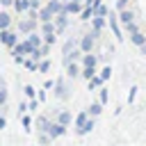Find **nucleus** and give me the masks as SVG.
Masks as SVG:
<instances>
[{
	"mask_svg": "<svg viewBox=\"0 0 146 146\" xmlns=\"http://www.w3.org/2000/svg\"><path fill=\"white\" fill-rule=\"evenodd\" d=\"M0 43L7 46V48H14V46L18 43V34L11 32L9 27H7V30H0Z\"/></svg>",
	"mask_w": 146,
	"mask_h": 146,
	"instance_id": "nucleus-1",
	"label": "nucleus"
},
{
	"mask_svg": "<svg viewBox=\"0 0 146 146\" xmlns=\"http://www.w3.org/2000/svg\"><path fill=\"white\" fill-rule=\"evenodd\" d=\"M11 50H14V52H11L14 57H25V55H32V50H34V48H32V46H30V41L25 39L23 43H16Z\"/></svg>",
	"mask_w": 146,
	"mask_h": 146,
	"instance_id": "nucleus-2",
	"label": "nucleus"
},
{
	"mask_svg": "<svg viewBox=\"0 0 146 146\" xmlns=\"http://www.w3.org/2000/svg\"><path fill=\"white\" fill-rule=\"evenodd\" d=\"M68 91H71V89H68V87L64 84V80H62V78H59V80H55V96H57V98H62V100H66V98L71 96Z\"/></svg>",
	"mask_w": 146,
	"mask_h": 146,
	"instance_id": "nucleus-3",
	"label": "nucleus"
},
{
	"mask_svg": "<svg viewBox=\"0 0 146 146\" xmlns=\"http://www.w3.org/2000/svg\"><path fill=\"white\" fill-rule=\"evenodd\" d=\"M34 30H36V18H32V16L18 23V32H25V34H30V32H34Z\"/></svg>",
	"mask_w": 146,
	"mask_h": 146,
	"instance_id": "nucleus-4",
	"label": "nucleus"
},
{
	"mask_svg": "<svg viewBox=\"0 0 146 146\" xmlns=\"http://www.w3.org/2000/svg\"><path fill=\"white\" fill-rule=\"evenodd\" d=\"M64 132H66V125H64V123H59V121H57V123H50V125H48V135H50L52 139L62 137Z\"/></svg>",
	"mask_w": 146,
	"mask_h": 146,
	"instance_id": "nucleus-5",
	"label": "nucleus"
},
{
	"mask_svg": "<svg viewBox=\"0 0 146 146\" xmlns=\"http://www.w3.org/2000/svg\"><path fill=\"white\" fill-rule=\"evenodd\" d=\"M94 39H96V36H94L91 32L84 34V36L80 39V50H82V52H91V48H94Z\"/></svg>",
	"mask_w": 146,
	"mask_h": 146,
	"instance_id": "nucleus-6",
	"label": "nucleus"
},
{
	"mask_svg": "<svg viewBox=\"0 0 146 146\" xmlns=\"http://www.w3.org/2000/svg\"><path fill=\"white\" fill-rule=\"evenodd\" d=\"M84 7H82V2H78V0H68V2H64V11L66 14H80Z\"/></svg>",
	"mask_w": 146,
	"mask_h": 146,
	"instance_id": "nucleus-7",
	"label": "nucleus"
},
{
	"mask_svg": "<svg viewBox=\"0 0 146 146\" xmlns=\"http://www.w3.org/2000/svg\"><path fill=\"white\" fill-rule=\"evenodd\" d=\"M66 25H68V14H66V11L57 14V16H55V27H57V34H59V32H62Z\"/></svg>",
	"mask_w": 146,
	"mask_h": 146,
	"instance_id": "nucleus-8",
	"label": "nucleus"
},
{
	"mask_svg": "<svg viewBox=\"0 0 146 146\" xmlns=\"http://www.w3.org/2000/svg\"><path fill=\"white\" fill-rule=\"evenodd\" d=\"M36 18H39L41 23H48V21H55V14H52L48 7H41V9L36 11Z\"/></svg>",
	"mask_w": 146,
	"mask_h": 146,
	"instance_id": "nucleus-9",
	"label": "nucleus"
},
{
	"mask_svg": "<svg viewBox=\"0 0 146 146\" xmlns=\"http://www.w3.org/2000/svg\"><path fill=\"white\" fill-rule=\"evenodd\" d=\"M64 64H66V75H68V78H78V75L82 73V71H80V66H78L73 59H68V62H64Z\"/></svg>",
	"mask_w": 146,
	"mask_h": 146,
	"instance_id": "nucleus-10",
	"label": "nucleus"
},
{
	"mask_svg": "<svg viewBox=\"0 0 146 146\" xmlns=\"http://www.w3.org/2000/svg\"><path fill=\"white\" fill-rule=\"evenodd\" d=\"M34 125H36V132H48V125H50V121H48L43 114H39V116H36V121H34Z\"/></svg>",
	"mask_w": 146,
	"mask_h": 146,
	"instance_id": "nucleus-11",
	"label": "nucleus"
},
{
	"mask_svg": "<svg viewBox=\"0 0 146 146\" xmlns=\"http://www.w3.org/2000/svg\"><path fill=\"white\" fill-rule=\"evenodd\" d=\"M48 9L57 16V14H62V11H64V2H62V0H50V2H48Z\"/></svg>",
	"mask_w": 146,
	"mask_h": 146,
	"instance_id": "nucleus-12",
	"label": "nucleus"
},
{
	"mask_svg": "<svg viewBox=\"0 0 146 146\" xmlns=\"http://www.w3.org/2000/svg\"><path fill=\"white\" fill-rule=\"evenodd\" d=\"M14 9H16L18 14L30 11V0H14Z\"/></svg>",
	"mask_w": 146,
	"mask_h": 146,
	"instance_id": "nucleus-13",
	"label": "nucleus"
},
{
	"mask_svg": "<svg viewBox=\"0 0 146 146\" xmlns=\"http://www.w3.org/2000/svg\"><path fill=\"white\" fill-rule=\"evenodd\" d=\"M130 41H132L135 46H139V48H141V46L146 43V36H144L141 32H132V34H130Z\"/></svg>",
	"mask_w": 146,
	"mask_h": 146,
	"instance_id": "nucleus-14",
	"label": "nucleus"
},
{
	"mask_svg": "<svg viewBox=\"0 0 146 146\" xmlns=\"http://www.w3.org/2000/svg\"><path fill=\"white\" fill-rule=\"evenodd\" d=\"M110 27H112V32H114V36H116V39H121V30H119V23H116V16H112V14H110Z\"/></svg>",
	"mask_w": 146,
	"mask_h": 146,
	"instance_id": "nucleus-15",
	"label": "nucleus"
},
{
	"mask_svg": "<svg viewBox=\"0 0 146 146\" xmlns=\"http://www.w3.org/2000/svg\"><path fill=\"white\" fill-rule=\"evenodd\" d=\"M27 41H30L32 48H39V46H41V36H39L36 32H30V34H27Z\"/></svg>",
	"mask_w": 146,
	"mask_h": 146,
	"instance_id": "nucleus-16",
	"label": "nucleus"
},
{
	"mask_svg": "<svg viewBox=\"0 0 146 146\" xmlns=\"http://www.w3.org/2000/svg\"><path fill=\"white\" fill-rule=\"evenodd\" d=\"M11 25V18H9V14L7 11H0V30H7Z\"/></svg>",
	"mask_w": 146,
	"mask_h": 146,
	"instance_id": "nucleus-17",
	"label": "nucleus"
},
{
	"mask_svg": "<svg viewBox=\"0 0 146 146\" xmlns=\"http://www.w3.org/2000/svg\"><path fill=\"white\" fill-rule=\"evenodd\" d=\"M91 128H94V119H87V121H84V125H82V128H78V135H87V132H91Z\"/></svg>",
	"mask_w": 146,
	"mask_h": 146,
	"instance_id": "nucleus-18",
	"label": "nucleus"
},
{
	"mask_svg": "<svg viewBox=\"0 0 146 146\" xmlns=\"http://www.w3.org/2000/svg\"><path fill=\"white\" fill-rule=\"evenodd\" d=\"M80 75H82V78H87V80H91V78L96 75V66H84Z\"/></svg>",
	"mask_w": 146,
	"mask_h": 146,
	"instance_id": "nucleus-19",
	"label": "nucleus"
},
{
	"mask_svg": "<svg viewBox=\"0 0 146 146\" xmlns=\"http://www.w3.org/2000/svg\"><path fill=\"white\" fill-rule=\"evenodd\" d=\"M100 110H103V103H91V107H89L87 112H89V116H98Z\"/></svg>",
	"mask_w": 146,
	"mask_h": 146,
	"instance_id": "nucleus-20",
	"label": "nucleus"
},
{
	"mask_svg": "<svg viewBox=\"0 0 146 146\" xmlns=\"http://www.w3.org/2000/svg\"><path fill=\"white\" fill-rule=\"evenodd\" d=\"M57 121H59V123H64V125H68V123H71V112L62 110V112H59V116H57Z\"/></svg>",
	"mask_w": 146,
	"mask_h": 146,
	"instance_id": "nucleus-21",
	"label": "nucleus"
},
{
	"mask_svg": "<svg viewBox=\"0 0 146 146\" xmlns=\"http://www.w3.org/2000/svg\"><path fill=\"white\" fill-rule=\"evenodd\" d=\"M87 119H89V112H80V114L75 116V128H82Z\"/></svg>",
	"mask_w": 146,
	"mask_h": 146,
	"instance_id": "nucleus-22",
	"label": "nucleus"
},
{
	"mask_svg": "<svg viewBox=\"0 0 146 146\" xmlns=\"http://www.w3.org/2000/svg\"><path fill=\"white\" fill-rule=\"evenodd\" d=\"M41 32H43V34H50V32H57V27H55V23H52V21H48V23H43V25H41Z\"/></svg>",
	"mask_w": 146,
	"mask_h": 146,
	"instance_id": "nucleus-23",
	"label": "nucleus"
},
{
	"mask_svg": "<svg viewBox=\"0 0 146 146\" xmlns=\"http://www.w3.org/2000/svg\"><path fill=\"white\" fill-rule=\"evenodd\" d=\"M94 16H103V18H105V16H107V7H105V5L94 7Z\"/></svg>",
	"mask_w": 146,
	"mask_h": 146,
	"instance_id": "nucleus-24",
	"label": "nucleus"
},
{
	"mask_svg": "<svg viewBox=\"0 0 146 146\" xmlns=\"http://www.w3.org/2000/svg\"><path fill=\"white\" fill-rule=\"evenodd\" d=\"M121 23H123V25L132 23V14H130V11H125V9H121Z\"/></svg>",
	"mask_w": 146,
	"mask_h": 146,
	"instance_id": "nucleus-25",
	"label": "nucleus"
},
{
	"mask_svg": "<svg viewBox=\"0 0 146 146\" xmlns=\"http://www.w3.org/2000/svg\"><path fill=\"white\" fill-rule=\"evenodd\" d=\"M82 64H84V66H96V57H94V55H89V52H87V55H84V57H82Z\"/></svg>",
	"mask_w": 146,
	"mask_h": 146,
	"instance_id": "nucleus-26",
	"label": "nucleus"
},
{
	"mask_svg": "<svg viewBox=\"0 0 146 146\" xmlns=\"http://www.w3.org/2000/svg\"><path fill=\"white\" fill-rule=\"evenodd\" d=\"M103 84V78L100 75H94L91 80H89V89H96V87H100Z\"/></svg>",
	"mask_w": 146,
	"mask_h": 146,
	"instance_id": "nucleus-27",
	"label": "nucleus"
},
{
	"mask_svg": "<svg viewBox=\"0 0 146 146\" xmlns=\"http://www.w3.org/2000/svg\"><path fill=\"white\" fill-rule=\"evenodd\" d=\"M55 39H57V32H50V34H43V41H46V43H50V46L55 43Z\"/></svg>",
	"mask_w": 146,
	"mask_h": 146,
	"instance_id": "nucleus-28",
	"label": "nucleus"
},
{
	"mask_svg": "<svg viewBox=\"0 0 146 146\" xmlns=\"http://www.w3.org/2000/svg\"><path fill=\"white\" fill-rule=\"evenodd\" d=\"M73 48H75V41H73V39H68V41L64 43V55H68V52H71Z\"/></svg>",
	"mask_w": 146,
	"mask_h": 146,
	"instance_id": "nucleus-29",
	"label": "nucleus"
},
{
	"mask_svg": "<svg viewBox=\"0 0 146 146\" xmlns=\"http://www.w3.org/2000/svg\"><path fill=\"white\" fill-rule=\"evenodd\" d=\"M39 71H41V73L50 71V59H43V62H39Z\"/></svg>",
	"mask_w": 146,
	"mask_h": 146,
	"instance_id": "nucleus-30",
	"label": "nucleus"
},
{
	"mask_svg": "<svg viewBox=\"0 0 146 146\" xmlns=\"http://www.w3.org/2000/svg\"><path fill=\"white\" fill-rule=\"evenodd\" d=\"M100 27H103V16H94V30L100 32Z\"/></svg>",
	"mask_w": 146,
	"mask_h": 146,
	"instance_id": "nucleus-31",
	"label": "nucleus"
},
{
	"mask_svg": "<svg viewBox=\"0 0 146 146\" xmlns=\"http://www.w3.org/2000/svg\"><path fill=\"white\" fill-rule=\"evenodd\" d=\"M5 105H7V89L2 87L0 89V107H5Z\"/></svg>",
	"mask_w": 146,
	"mask_h": 146,
	"instance_id": "nucleus-32",
	"label": "nucleus"
},
{
	"mask_svg": "<svg viewBox=\"0 0 146 146\" xmlns=\"http://www.w3.org/2000/svg\"><path fill=\"white\" fill-rule=\"evenodd\" d=\"M110 75H112V68H110V66H105V68L100 71V78H103V80H110Z\"/></svg>",
	"mask_w": 146,
	"mask_h": 146,
	"instance_id": "nucleus-33",
	"label": "nucleus"
},
{
	"mask_svg": "<svg viewBox=\"0 0 146 146\" xmlns=\"http://www.w3.org/2000/svg\"><path fill=\"white\" fill-rule=\"evenodd\" d=\"M23 91H25V96H27V98H34V94H36V91H34V87H30V84H25V89H23Z\"/></svg>",
	"mask_w": 146,
	"mask_h": 146,
	"instance_id": "nucleus-34",
	"label": "nucleus"
},
{
	"mask_svg": "<svg viewBox=\"0 0 146 146\" xmlns=\"http://www.w3.org/2000/svg\"><path fill=\"white\" fill-rule=\"evenodd\" d=\"M30 9H32V11H39V9H41V2H39V0H30Z\"/></svg>",
	"mask_w": 146,
	"mask_h": 146,
	"instance_id": "nucleus-35",
	"label": "nucleus"
},
{
	"mask_svg": "<svg viewBox=\"0 0 146 146\" xmlns=\"http://www.w3.org/2000/svg\"><path fill=\"white\" fill-rule=\"evenodd\" d=\"M30 125H32V119H30V116H23V128L30 130Z\"/></svg>",
	"mask_w": 146,
	"mask_h": 146,
	"instance_id": "nucleus-36",
	"label": "nucleus"
},
{
	"mask_svg": "<svg viewBox=\"0 0 146 146\" xmlns=\"http://www.w3.org/2000/svg\"><path fill=\"white\" fill-rule=\"evenodd\" d=\"M135 94H137V87H132V89H130V94H128V103H132V100H135Z\"/></svg>",
	"mask_w": 146,
	"mask_h": 146,
	"instance_id": "nucleus-37",
	"label": "nucleus"
},
{
	"mask_svg": "<svg viewBox=\"0 0 146 146\" xmlns=\"http://www.w3.org/2000/svg\"><path fill=\"white\" fill-rule=\"evenodd\" d=\"M27 105H30V110H32V112H36V110H39V103H36V100H34V98H32V100H30V103H27Z\"/></svg>",
	"mask_w": 146,
	"mask_h": 146,
	"instance_id": "nucleus-38",
	"label": "nucleus"
},
{
	"mask_svg": "<svg viewBox=\"0 0 146 146\" xmlns=\"http://www.w3.org/2000/svg\"><path fill=\"white\" fill-rule=\"evenodd\" d=\"M125 30L132 34V32H137V25H135V23H128V25H125Z\"/></svg>",
	"mask_w": 146,
	"mask_h": 146,
	"instance_id": "nucleus-39",
	"label": "nucleus"
},
{
	"mask_svg": "<svg viewBox=\"0 0 146 146\" xmlns=\"http://www.w3.org/2000/svg\"><path fill=\"white\" fill-rule=\"evenodd\" d=\"M100 103H107V89H100Z\"/></svg>",
	"mask_w": 146,
	"mask_h": 146,
	"instance_id": "nucleus-40",
	"label": "nucleus"
},
{
	"mask_svg": "<svg viewBox=\"0 0 146 146\" xmlns=\"http://www.w3.org/2000/svg\"><path fill=\"white\" fill-rule=\"evenodd\" d=\"M25 110H30V105H27V103H21V105H18V112H25Z\"/></svg>",
	"mask_w": 146,
	"mask_h": 146,
	"instance_id": "nucleus-41",
	"label": "nucleus"
},
{
	"mask_svg": "<svg viewBox=\"0 0 146 146\" xmlns=\"http://www.w3.org/2000/svg\"><path fill=\"white\" fill-rule=\"evenodd\" d=\"M0 5H5V7H9V5H14V0H0Z\"/></svg>",
	"mask_w": 146,
	"mask_h": 146,
	"instance_id": "nucleus-42",
	"label": "nucleus"
},
{
	"mask_svg": "<svg viewBox=\"0 0 146 146\" xmlns=\"http://www.w3.org/2000/svg\"><path fill=\"white\" fill-rule=\"evenodd\" d=\"M125 2H128V0H119V5H116V7H119V9H125Z\"/></svg>",
	"mask_w": 146,
	"mask_h": 146,
	"instance_id": "nucleus-43",
	"label": "nucleus"
},
{
	"mask_svg": "<svg viewBox=\"0 0 146 146\" xmlns=\"http://www.w3.org/2000/svg\"><path fill=\"white\" fill-rule=\"evenodd\" d=\"M5 125H7V121H5V116H0V130H2Z\"/></svg>",
	"mask_w": 146,
	"mask_h": 146,
	"instance_id": "nucleus-44",
	"label": "nucleus"
},
{
	"mask_svg": "<svg viewBox=\"0 0 146 146\" xmlns=\"http://www.w3.org/2000/svg\"><path fill=\"white\" fill-rule=\"evenodd\" d=\"M62 2H68V0H62Z\"/></svg>",
	"mask_w": 146,
	"mask_h": 146,
	"instance_id": "nucleus-45",
	"label": "nucleus"
},
{
	"mask_svg": "<svg viewBox=\"0 0 146 146\" xmlns=\"http://www.w3.org/2000/svg\"><path fill=\"white\" fill-rule=\"evenodd\" d=\"M78 2H82V0H78Z\"/></svg>",
	"mask_w": 146,
	"mask_h": 146,
	"instance_id": "nucleus-46",
	"label": "nucleus"
}]
</instances>
